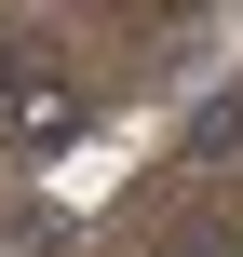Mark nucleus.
Segmentation results:
<instances>
[{"label":"nucleus","mask_w":243,"mask_h":257,"mask_svg":"<svg viewBox=\"0 0 243 257\" xmlns=\"http://www.w3.org/2000/svg\"><path fill=\"white\" fill-rule=\"evenodd\" d=\"M81 108H95V95H81L68 68H27V108H14V149H27V163H54V149L81 136Z\"/></svg>","instance_id":"nucleus-1"},{"label":"nucleus","mask_w":243,"mask_h":257,"mask_svg":"<svg viewBox=\"0 0 243 257\" xmlns=\"http://www.w3.org/2000/svg\"><path fill=\"white\" fill-rule=\"evenodd\" d=\"M189 163H243V81L189 108Z\"/></svg>","instance_id":"nucleus-2"},{"label":"nucleus","mask_w":243,"mask_h":257,"mask_svg":"<svg viewBox=\"0 0 243 257\" xmlns=\"http://www.w3.org/2000/svg\"><path fill=\"white\" fill-rule=\"evenodd\" d=\"M14 108H27V54L0 41V149H14Z\"/></svg>","instance_id":"nucleus-3"}]
</instances>
